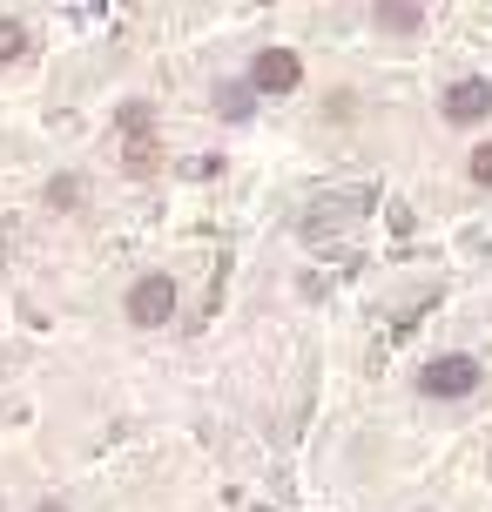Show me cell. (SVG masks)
<instances>
[{"label":"cell","mask_w":492,"mask_h":512,"mask_svg":"<svg viewBox=\"0 0 492 512\" xmlns=\"http://www.w3.org/2000/svg\"><path fill=\"white\" fill-rule=\"evenodd\" d=\"M81 189H88L81 176H48V189H41V203L68 216V209H81Z\"/></svg>","instance_id":"cell-9"},{"label":"cell","mask_w":492,"mask_h":512,"mask_svg":"<svg viewBox=\"0 0 492 512\" xmlns=\"http://www.w3.org/2000/svg\"><path fill=\"white\" fill-rule=\"evenodd\" d=\"M466 176L479 182V189H492V142H479V149H472V162H466Z\"/></svg>","instance_id":"cell-10"},{"label":"cell","mask_w":492,"mask_h":512,"mask_svg":"<svg viewBox=\"0 0 492 512\" xmlns=\"http://www.w3.org/2000/svg\"><path fill=\"white\" fill-rule=\"evenodd\" d=\"M371 27L391 34V41H412V34L432 27V7H418V0H378V7H371Z\"/></svg>","instance_id":"cell-5"},{"label":"cell","mask_w":492,"mask_h":512,"mask_svg":"<svg viewBox=\"0 0 492 512\" xmlns=\"http://www.w3.org/2000/svg\"><path fill=\"white\" fill-rule=\"evenodd\" d=\"M250 95H297V88H304V54L297 48H257L250 54Z\"/></svg>","instance_id":"cell-3"},{"label":"cell","mask_w":492,"mask_h":512,"mask_svg":"<svg viewBox=\"0 0 492 512\" xmlns=\"http://www.w3.org/2000/svg\"><path fill=\"white\" fill-rule=\"evenodd\" d=\"M34 512H75V506H68V499H41Z\"/></svg>","instance_id":"cell-11"},{"label":"cell","mask_w":492,"mask_h":512,"mask_svg":"<svg viewBox=\"0 0 492 512\" xmlns=\"http://www.w3.org/2000/svg\"><path fill=\"white\" fill-rule=\"evenodd\" d=\"M27 61V21L21 14H0V68Z\"/></svg>","instance_id":"cell-8"},{"label":"cell","mask_w":492,"mask_h":512,"mask_svg":"<svg viewBox=\"0 0 492 512\" xmlns=\"http://www.w3.org/2000/svg\"><path fill=\"white\" fill-rule=\"evenodd\" d=\"M209 108H216L223 122H250V115H257V95H250V81H223V88L209 95Z\"/></svg>","instance_id":"cell-7"},{"label":"cell","mask_w":492,"mask_h":512,"mask_svg":"<svg viewBox=\"0 0 492 512\" xmlns=\"http://www.w3.org/2000/svg\"><path fill=\"white\" fill-rule=\"evenodd\" d=\"M176 304H182V290H176V277H169V270H149V277H135V283H129V297H122V310H129L135 331H162V324L176 317Z\"/></svg>","instance_id":"cell-2"},{"label":"cell","mask_w":492,"mask_h":512,"mask_svg":"<svg viewBox=\"0 0 492 512\" xmlns=\"http://www.w3.org/2000/svg\"><path fill=\"white\" fill-rule=\"evenodd\" d=\"M486 384V364L472 358V351H439V358L418 364V398H439V405H459Z\"/></svg>","instance_id":"cell-1"},{"label":"cell","mask_w":492,"mask_h":512,"mask_svg":"<svg viewBox=\"0 0 492 512\" xmlns=\"http://www.w3.org/2000/svg\"><path fill=\"white\" fill-rule=\"evenodd\" d=\"M115 135H129V149H149V142H156V108L142 102V95L122 102L115 108Z\"/></svg>","instance_id":"cell-6"},{"label":"cell","mask_w":492,"mask_h":512,"mask_svg":"<svg viewBox=\"0 0 492 512\" xmlns=\"http://www.w3.org/2000/svg\"><path fill=\"white\" fill-rule=\"evenodd\" d=\"M439 108H445V122H452V128H479L492 115V81L486 75H459L439 95Z\"/></svg>","instance_id":"cell-4"}]
</instances>
